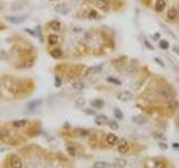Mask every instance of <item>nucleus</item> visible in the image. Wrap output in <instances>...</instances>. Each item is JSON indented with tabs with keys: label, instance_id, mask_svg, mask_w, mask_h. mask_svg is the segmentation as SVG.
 Here are the masks:
<instances>
[{
	"label": "nucleus",
	"instance_id": "f257e3e1",
	"mask_svg": "<svg viewBox=\"0 0 179 168\" xmlns=\"http://www.w3.org/2000/svg\"><path fill=\"white\" fill-rule=\"evenodd\" d=\"M157 94H158V97L161 100H165L167 102L174 99V92L171 90L167 89V88H160V89L157 91Z\"/></svg>",
	"mask_w": 179,
	"mask_h": 168
},
{
	"label": "nucleus",
	"instance_id": "f03ea898",
	"mask_svg": "<svg viewBox=\"0 0 179 168\" xmlns=\"http://www.w3.org/2000/svg\"><path fill=\"white\" fill-rule=\"evenodd\" d=\"M27 18H28V15L24 14V15H18V16H8V17H6V20L10 21L11 24L18 25V24L25 23V21L27 20Z\"/></svg>",
	"mask_w": 179,
	"mask_h": 168
},
{
	"label": "nucleus",
	"instance_id": "7ed1b4c3",
	"mask_svg": "<svg viewBox=\"0 0 179 168\" xmlns=\"http://www.w3.org/2000/svg\"><path fill=\"white\" fill-rule=\"evenodd\" d=\"M94 6L96 7L97 9H100L101 11H104V13L110 11V1L109 0H95Z\"/></svg>",
	"mask_w": 179,
	"mask_h": 168
},
{
	"label": "nucleus",
	"instance_id": "20e7f679",
	"mask_svg": "<svg viewBox=\"0 0 179 168\" xmlns=\"http://www.w3.org/2000/svg\"><path fill=\"white\" fill-rule=\"evenodd\" d=\"M118 151L121 155H125L130 151V144L125 139H121L118 142Z\"/></svg>",
	"mask_w": 179,
	"mask_h": 168
},
{
	"label": "nucleus",
	"instance_id": "39448f33",
	"mask_svg": "<svg viewBox=\"0 0 179 168\" xmlns=\"http://www.w3.org/2000/svg\"><path fill=\"white\" fill-rule=\"evenodd\" d=\"M118 100L121 101V102H128L130 100H132L133 98V94L130 92V91H122L118 94Z\"/></svg>",
	"mask_w": 179,
	"mask_h": 168
},
{
	"label": "nucleus",
	"instance_id": "423d86ee",
	"mask_svg": "<svg viewBox=\"0 0 179 168\" xmlns=\"http://www.w3.org/2000/svg\"><path fill=\"white\" fill-rule=\"evenodd\" d=\"M10 166H11V168H23L21 158L17 155H13L10 157Z\"/></svg>",
	"mask_w": 179,
	"mask_h": 168
},
{
	"label": "nucleus",
	"instance_id": "0eeeda50",
	"mask_svg": "<svg viewBox=\"0 0 179 168\" xmlns=\"http://www.w3.org/2000/svg\"><path fill=\"white\" fill-rule=\"evenodd\" d=\"M177 18H178V9H177L176 7H171V8L168 9V11H167V19H168V21L172 23V21H175Z\"/></svg>",
	"mask_w": 179,
	"mask_h": 168
},
{
	"label": "nucleus",
	"instance_id": "6e6552de",
	"mask_svg": "<svg viewBox=\"0 0 179 168\" xmlns=\"http://www.w3.org/2000/svg\"><path fill=\"white\" fill-rule=\"evenodd\" d=\"M118 142H119V138H118V136L114 135L113 132L106 135V144L109 146H115V145H118Z\"/></svg>",
	"mask_w": 179,
	"mask_h": 168
},
{
	"label": "nucleus",
	"instance_id": "1a4fd4ad",
	"mask_svg": "<svg viewBox=\"0 0 179 168\" xmlns=\"http://www.w3.org/2000/svg\"><path fill=\"white\" fill-rule=\"evenodd\" d=\"M54 10L60 15H66L69 13V9L66 4H57V5L54 7Z\"/></svg>",
	"mask_w": 179,
	"mask_h": 168
},
{
	"label": "nucleus",
	"instance_id": "9d476101",
	"mask_svg": "<svg viewBox=\"0 0 179 168\" xmlns=\"http://www.w3.org/2000/svg\"><path fill=\"white\" fill-rule=\"evenodd\" d=\"M108 121H109V119L105 114H99L94 119V122H95L96 126H104V125L108 123Z\"/></svg>",
	"mask_w": 179,
	"mask_h": 168
},
{
	"label": "nucleus",
	"instance_id": "9b49d317",
	"mask_svg": "<svg viewBox=\"0 0 179 168\" xmlns=\"http://www.w3.org/2000/svg\"><path fill=\"white\" fill-rule=\"evenodd\" d=\"M166 8V0H156L155 2V11L162 13Z\"/></svg>",
	"mask_w": 179,
	"mask_h": 168
},
{
	"label": "nucleus",
	"instance_id": "f8f14e48",
	"mask_svg": "<svg viewBox=\"0 0 179 168\" xmlns=\"http://www.w3.org/2000/svg\"><path fill=\"white\" fill-rule=\"evenodd\" d=\"M48 27L51 28L52 30H54V32H60L62 29V24L58 20H52V21L48 23Z\"/></svg>",
	"mask_w": 179,
	"mask_h": 168
},
{
	"label": "nucleus",
	"instance_id": "ddd939ff",
	"mask_svg": "<svg viewBox=\"0 0 179 168\" xmlns=\"http://www.w3.org/2000/svg\"><path fill=\"white\" fill-rule=\"evenodd\" d=\"M47 41H48V44H49L51 46H56V45L58 44L60 37H58V35H56V34H51V35H48Z\"/></svg>",
	"mask_w": 179,
	"mask_h": 168
},
{
	"label": "nucleus",
	"instance_id": "4468645a",
	"mask_svg": "<svg viewBox=\"0 0 179 168\" xmlns=\"http://www.w3.org/2000/svg\"><path fill=\"white\" fill-rule=\"evenodd\" d=\"M132 121L134 122V123H137L138 126H142V125H144V123H147V118L143 117V116H134V117L132 118Z\"/></svg>",
	"mask_w": 179,
	"mask_h": 168
},
{
	"label": "nucleus",
	"instance_id": "2eb2a0df",
	"mask_svg": "<svg viewBox=\"0 0 179 168\" xmlns=\"http://www.w3.org/2000/svg\"><path fill=\"white\" fill-rule=\"evenodd\" d=\"M49 53H51L52 57H54V58H56V60H60V58L63 57V51H62L60 48H58V47H56V48H54V49H52Z\"/></svg>",
	"mask_w": 179,
	"mask_h": 168
},
{
	"label": "nucleus",
	"instance_id": "dca6fc26",
	"mask_svg": "<svg viewBox=\"0 0 179 168\" xmlns=\"http://www.w3.org/2000/svg\"><path fill=\"white\" fill-rule=\"evenodd\" d=\"M127 159H124V158H116L113 161V166L114 167H118V168H124L125 166H127Z\"/></svg>",
	"mask_w": 179,
	"mask_h": 168
},
{
	"label": "nucleus",
	"instance_id": "f3484780",
	"mask_svg": "<svg viewBox=\"0 0 179 168\" xmlns=\"http://www.w3.org/2000/svg\"><path fill=\"white\" fill-rule=\"evenodd\" d=\"M74 135L76 137H86V136L90 135V131L86 130V129H83V128H77L74 130Z\"/></svg>",
	"mask_w": 179,
	"mask_h": 168
},
{
	"label": "nucleus",
	"instance_id": "a211bd4d",
	"mask_svg": "<svg viewBox=\"0 0 179 168\" xmlns=\"http://www.w3.org/2000/svg\"><path fill=\"white\" fill-rule=\"evenodd\" d=\"M152 137H153L157 141H166V140H167L166 136L164 135V132H161V131H153V132H152Z\"/></svg>",
	"mask_w": 179,
	"mask_h": 168
},
{
	"label": "nucleus",
	"instance_id": "6ab92c4d",
	"mask_svg": "<svg viewBox=\"0 0 179 168\" xmlns=\"http://www.w3.org/2000/svg\"><path fill=\"white\" fill-rule=\"evenodd\" d=\"M104 101L101 100V99H95V100H92L91 101V105L93 108H95V109H102V108L104 107Z\"/></svg>",
	"mask_w": 179,
	"mask_h": 168
},
{
	"label": "nucleus",
	"instance_id": "aec40b11",
	"mask_svg": "<svg viewBox=\"0 0 179 168\" xmlns=\"http://www.w3.org/2000/svg\"><path fill=\"white\" fill-rule=\"evenodd\" d=\"M41 103H43V100L41 99H38V100H34V101H30V102L27 104V108L29 110H34V109H36L41 105Z\"/></svg>",
	"mask_w": 179,
	"mask_h": 168
},
{
	"label": "nucleus",
	"instance_id": "412c9836",
	"mask_svg": "<svg viewBox=\"0 0 179 168\" xmlns=\"http://www.w3.org/2000/svg\"><path fill=\"white\" fill-rule=\"evenodd\" d=\"M149 168H166V161L162 159H156L151 167Z\"/></svg>",
	"mask_w": 179,
	"mask_h": 168
},
{
	"label": "nucleus",
	"instance_id": "4be33fe9",
	"mask_svg": "<svg viewBox=\"0 0 179 168\" xmlns=\"http://www.w3.org/2000/svg\"><path fill=\"white\" fill-rule=\"evenodd\" d=\"M101 70H102V66L101 65L93 66V67H90V69H87L86 72H85V75L95 74V73H99V72H101Z\"/></svg>",
	"mask_w": 179,
	"mask_h": 168
},
{
	"label": "nucleus",
	"instance_id": "5701e85b",
	"mask_svg": "<svg viewBox=\"0 0 179 168\" xmlns=\"http://www.w3.org/2000/svg\"><path fill=\"white\" fill-rule=\"evenodd\" d=\"M73 89L76 90V91H83V90L85 89V84L81 82V81H76V82H74L73 83Z\"/></svg>",
	"mask_w": 179,
	"mask_h": 168
},
{
	"label": "nucleus",
	"instance_id": "b1692460",
	"mask_svg": "<svg viewBox=\"0 0 179 168\" xmlns=\"http://www.w3.org/2000/svg\"><path fill=\"white\" fill-rule=\"evenodd\" d=\"M87 18L90 19H100V15L95 9H90L87 14Z\"/></svg>",
	"mask_w": 179,
	"mask_h": 168
},
{
	"label": "nucleus",
	"instance_id": "393cba45",
	"mask_svg": "<svg viewBox=\"0 0 179 168\" xmlns=\"http://www.w3.org/2000/svg\"><path fill=\"white\" fill-rule=\"evenodd\" d=\"M27 120H16V121L13 122V126L15 128H24V127L27 126Z\"/></svg>",
	"mask_w": 179,
	"mask_h": 168
},
{
	"label": "nucleus",
	"instance_id": "a878e982",
	"mask_svg": "<svg viewBox=\"0 0 179 168\" xmlns=\"http://www.w3.org/2000/svg\"><path fill=\"white\" fill-rule=\"evenodd\" d=\"M108 125H109V128H110L111 130H118L119 129V125H118V122L115 121V120H109L108 121Z\"/></svg>",
	"mask_w": 179,
	"mask_h": 168
},
{
	"label": "nucleus",
	"instance_id": "bb28decb",
	"mask_svg": "<svg viewBox=\"0 0 179 168\" xmlns=\"http://www.w3.org/2000/svg\"><path fill=\"white\" fill-rule=\"evenodd\" d=\"M113 113H114V117L116 118V119H119V120H122V119H123V113H122V111L120 110L119 108H115L114 110H113Z\"/></svg>",
	"mask_w": 179,
	"mask_h": 168
},
{
	"label": "nucleus",
	"instance_id": "cd10ccee",
	"mask_svg": "<svg viewBox=\"0 0 179 168\" xmlns=\"http://www.w3.org/2000/svg\"><path fill=\"white\" fill-rule=\"evenodd\" d=\"M168 108H169L170 110H176L177 108H178V102L176 101V100H170V101H168Z\"/></svg>",
	"mask_w": 179,
	"mask_h": 168
},
{
	"label": "nucleus",
	"instance_id": "c85d7f7f",
	"mask_svg": "<svg viewBox=\"0 0 179 168\" xmlns=\"http://www.w3.org/2000/svg\"><path fill=\"white\" fill-rule=\"evenodd\" d=\"M109 166L105 161H95L93 164V168H106Z\"/></svg>",
	"mask_w": 179,
	"mask_h": 168
},
{
	"label": "nucleus",
	"instance_id": "c756f323",
	"mask_svg": "<svg viewBox=\"0 0 179 168\" xmlns=\"http://www.w3.org/2000/svg\"><path fill=\"white\" fill-rule=\"evenodd\" d=\"M84 104H85V100L83 98H78L75 100V105H76V107L81 108V107H83Z\"/></svg>",
	"mask_w": 179,
	"mask_h": 168
},
{
	"label": "nucleus",
	"instance_id": "7c9ffc66",
	"mask_svg": "<svg viewBox=\"0 0 179 168\" xmlns=\"http://www.w3.org/2000/svg\"><path fill=\"white\" fill-rule=\"evenodd\" d=\"M159 46H160L162 49H167V48L169 47V44H168V42H167V41L162 39V41H160V42H159Z\"/></svg>",
	"mask_w": 179,
	"mask_h": 168
},
{
	"label": "nucleus",
	"instance_id": "2f4dec72",
	"mask_svg": "<svg viewBox=\"0 0 179 168\" xmlns=\"http://www.w3.org/2000/svg\"><path fill=\"white\" fill-rule=\"evenodd\" d=\"M158 147L160 148V150H167L168 149V145L165 141H158Z\"/></svg>",
	"mask_w": 179,
	"mask_h": 168
},
{
	"label": "nucleus",
	"instance_id": "473e14b6",
	"mask_svg": "<svg viewBox=\"0 0 179 168\" xmlns=\"http://www.w3.org/2000/svg\"><path fill=\"white\" fill-rule=\"evenodd\" d=\"M108 82H110V83H113V84H116V85H121V81H119L118 79H114V77H108Z\"/></svg>",
	"mask_w": 179,
	"mask_h": 168
},
{
	"label": "nucleus",
	"instance_id": "72a5a7b5",
	"mask_svg": "<svg viewBox=\"0 0 179 168\" xmlns=\"http://www.w3.org/2000/svg\"><path fill=\"white\" fill-rule=\"evenodd\" d=\"M66 150H67V153H69L71 156H75V155H76V151H75V149H74L73 147H67Z\"/></svg>",
	"mask_w": 179,
	"mask_h": 168
},
{
	"label": "nucleus",
	"instance_id": "f704fd0d",
	"mask_svg": "<svg viewBox=\"0 0 179 168\" xmlns=\"http://www.w3.org/2000/svg\"><path fill=\"white\" fill-rule=\"evenodd\" d=\"M60 85H62V80H60L58 76H56L55 77V86L56 88H60Z\"/></svg>",
	"mask_w": 179,
	"mask_h": 168
},
{
	"label": "nucleus",
	"instance_id": "c9c22d12",
	"mask_svg": "<svg viewBox=\"0 0 179 168\" xmlns=\"http://www.w3.org/2000/svg\"><path fill=\"white\" fill-rule=\"evenodd\" d=\"M155 62H156V63H158V64H159L161 67H165V64H164V63H162V61H161V60H159V58H155Z\"/></svg>",
	"mask_w": 179,
	"mask_h": 168
},
{
	"label": "nucleus",
	"instance_id": "e433bc0d",
	"mask_svg": "<svg viewBox=\"0 0 179 168\" xmlns=\"http://www.w3.org/2000/svg\"><path fill=\"white\" fill-rule=\"evenodd\" d=\"M26 33H29L32 36H34V37H37L36 34H35V32H32V30H30V29H26Z\"/></svg>",
	"mask_w": 179,
	"mask_h": 168
},
{
	"label": "nucleus",
	"instance_id": "4c0bfd02",
	"mask_svg": "<svg viewBox=\"0 0 179 168\" xmlns=\"http://www.w3.org/2000/svg\"><path fill=\"white\" fill-rule=\"evenodd\" d=\"M144 44H146V46H147V47H149V48H150V49H153V47H152L151 45H150V44H149V43L147 42V41H144Z\"/></svg>",
	"mask_w": 179,
	"mask_h": 168
},
{
	"label": "nucleus",
	"instance_id": "58836bf2",
	"mask_svg": "<svg viewBox=\"0 0 179 168\" xmlns=\"http://www.w3.org/2000/svg\"><path fill=\"white\" fill-rule=\"evenodd\" d=\"M4 8H5V4H4L2 1H0V11L4 9Z\"/></svg>",
	"mask_w": 179,
	"mask_h": 168
},
{
	"label": "nucleus",
	"instance_id": "ea45409f",
	"mask_svg": "<svg viewBox=\"0 0 179 168\" xmlns=\"http://www.w3.org/2000/svg\"><path fill=\"white\" fill-rule=\"evenodd\" d=\"M85 112H86V113H88V114H95V112L92 111V110H85Z\"/></svg>",
	"mask_w": 179,
	"mask_h": 168
},
{
	"label": "nucleus",
	"instance_id": "a19ab883",
	"mask_svg": "<svg viewBox=\"0 0 179 168\" xmlns=\"http://www.w3.org/2000/svg\"><path fill=\"white\" fill-rule=\"evenodd\" d=\"M172 147H174V148H179V144H177V142H175L174 145H172Z\"/></svg>",
	"mask_w": 179,
	"mask_h": 168
},
{
	"label": "nucleus",
	"instance_id": "79ce46f5",
	"mask_svg": "<svg viewBox=\"0 0 179 168\" xmlns=\"http://www.w3.org/2000/svg\"><path fill=\"white\" fill-rule=\"evenodd\" d=\"M64 128H66V129L69 128V123H64Z\"/></svg>",
	"mask_w": 179,
	"mask_h": 168
},
{
	"label": "nucleus",
	"instance_id": "37998d69",
	"mask_svg": "<svg viewBox=\"0 0 179 168\" xmlns=\"http://www.w3.org/2000/svg\"><path fill=\"white\" fill-rule=\"evenodd\" d=\"M159 37H160V35H159V34H156V35H155V38H156V39L157 38H159Z\"/></svg>",
	"mask_w": 179,
	"mask_h": 168
},
{
	"label": "nucleus",
	"instance_id": "c03bdc74",
	"mask_svg": "<svg viewBox=\"0 0 179 168\" xmlns=\"http://www.w3.org/2000/svg\"><path fill=\"white\" fill-rule=\"evenodd\" d=\"M48 1H56V0H48Z\"/></svg>",
	"mask_w": 179,
	"mask_h": 168
}]
</instances>
